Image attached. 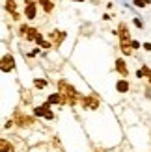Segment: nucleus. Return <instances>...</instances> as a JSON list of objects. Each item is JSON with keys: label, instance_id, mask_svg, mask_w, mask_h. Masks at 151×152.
<instances>
[{"label": "nucleus", "instance_id": "423d86ee", "mask_svg": "<svg viewBox=\"0 0 151 152\" xmlns=\"http://www.w3.org/2000/svg\"><path fill=\"white\" fill-rule=\"evenodd\" d=\"M116 89H118L119 93H127V91H129V82H127V80H119L118 85H116Z\"/></svg>", "mask_w": 151, "mask_h": 152}, {"label": "nucleus", "instance_id": "ddd939ff", "mask_svg": "<svg viewBox=\"0 0 151 152\" xmlns=\"http://www.w3.org/2000/svg\"><path fill=\"white\" fill-rule=\"evenodd\" d=\"M30 123H32V119H30V117H21V119H19V124H21V126H28Z\"/></svg>", "mask_w": 151, "mask_h": 152}, {"label": "nucleus", "instance_id": "39448f33", "mask_svg": "<svg viewBox=\"0 0 151 152\" xmlns=\"http://www.w3.org/2000/svg\"><path fill=\"white\" fill-rule=\"evenodd\" d=\"M36 17V4L32 0H26V19H34Z\"/></svg>", "mask_w": 151, "mask_h": 152}, {"label": "nucleus", "instance_id": "aec40b11", "mask_svg": "<svg viewBox=\"0 0 151 152\" xmlns=\"http://www.w3.org/2000/svg\"><path fill=\"white\" fill-rule=\"evenodd\" d=\"M144 74H147V76H149V82H151V70H149V69H145V67H144Z\"/></svg>", "mask_w": 151, "mask_h": 152}, {"label": "nucleus", "instance_id": "0eeeda50", "mask_svg": "<svg viewBox=\"0 0 151 152\" xmlns=\"http://www.w3.org/2000/svg\"><path fill=\"white\" fill-rule=\"evenodd\" d=\"M26 39H30V41H37V39H39V33H37V30H36V28H28Z\"/></svg>", "mask_w": 151, "mask_h": 152}, {"label": "nucleus", "instance_id": "4468645a", "mask_svg": "<svg viewBox=\"0 0 151 152\" xmlns=\"http://www.w3.org/2000/svg\"><path fill=\"white\" fill-rule=\"evenodd\" d=\"M149 4V0H134V6H138V8H145Z\"/></svg>", "mask_w": 151, "mask_h": 152}, {"label": "nucleus", "instance_id": "6ab92c4d", "mask_svg": "<svg viewBox=\"0 0 151 152\" xmlns=\"http://www.w3.org/2000/svg\"><path fill=\"white\" fill-rule=\"evenodd\" d=\"M144 50H147V52H151V43H145V45H144Z\"/></svg>", "mask_w": 151, "mask_h": 152}, {"label": "nucleus", "instance_id": "f03ea898", "mask_svg": "<svg viewBox=\"0 0 151 152\" xmlns=\"http://www.w3.org/2000/svg\"><path fill=\"white\" fill-rule=\"evenodd\" d=\"M36 115H39V117H45V119H54V113L49 109V104H43L39 106V108H36Z\"/></svg>", "mask_w": 151, "mask_h": 152}, {"label": "nucleus", "instance_id": "412c9836", "mask_svg": "<svg viewBox=\"0 0 151 152\" xmlns=\"http://www.w3.org/2000/svg\"><path fill=\"white\" fill-rule=\"evenodd\" d=\"M77 2H82V0H77Z\"/></svg>", "mask_w": 151, "mask_h": 152}, {"label": "nucleus", "instance_id": "a211bd4d", "mask_svg": "<svg viewBox=\"0 0 151 152\" xmlns=\"http://www.w3.org/2000/svg\"><path fill=\"white\" fill-rule=\"evenodd\" d=\"M131 47L133 48H140V43L138 41H131Z\"/></svg>", "mask_w": 151, "mask_h": 152}, {"label": "nucleus", "instance_id": "9d476101", "mask_svg": "<svg viewBox=\"0 0 151 152\" xmlns=\"http://www.w3.org/2000/svg\"><path fill=\"white\" fill-rule=\"evenodd\" d=\"M0 149H2V152H13V146L9 145L6 139H2V141H0Z\"/></svg>", "mask_w": 151, "mask_h": 152}, {"label": "nucleus", "instance_id": "9b49d317", "mask_svg": "<svg viewBox=\"0 0 151 152\" xmlns=\"http://www.w3.org/2000/svg\"><path fill=\"white\" fill-rule=\"evenodd\" d=\"M6 9H8V11H11L13 15H17V13H15V2H13V0H6Z\"/></svg>", "mask_w": 151, "mask_h": 152}, {"label": "nucleus", "instance_id": "f8f14e48", "mask_svg": "<svg viewBox=\"0 0 151 152\" xmlns=\"http://www.w3.org/2000/svg\"><path fill=\"white\" fill-rule=\"evenodd\" d=\"M41 6H43L45 11H52V2H50V0H45V2H41Z\"/></svg>", "mask_w": 151, "mask_h": 152}, {"label": "nucleus", "instance_id": "6e6552de", "mask_svg": "<svg viewBox=\"0 0 151 152\" xmlns=\"http://www.w3.org/2000/svg\"><path fill=\"white\" fill-rule=\"evenodd\" d=\"M116 69H118L123 76H127V73H129L127 67H125V61H123V59H118V61H116Z\"/></svg>", "mask_w": 151, "mask_h": 152}, {"label": "nucleus", "instance_id": "4be33fe9", "mask_svg": "<svg viewBox=\"0 0 151 152\" xmlns=\"http://www.w3.org/2000/svg\"><path fill=\"white\" fill-rule=\"evenodd\" d=\"M41 2H45V0H41Z\"/></svg>", "mask_w": 151, "mask_h": 152}, {"label": "nucleus", "instance_id": "f257e3e1", "mask_svg": "<svg viewBox=\"0 0 151 152\" xmlns=\"http://www.w3.org/2000/svg\"><path fill=\"white\" fill-rule=\"evenodd\" d=\"M60 91H62L65 97H67V102H69V104H75V100H77L78 93L75 91L73 85H69L67 82H60Z\"/></svg>", "mask_w": 151, "mask_h": 152}, {"label": "nucleus", "instance_id": "7ed1b4c3", "mask_svg": "<svg viewBox=\"0 0 151 152\" xmlns=\"http://www.w3.org/2000/svg\"><path fill=\"white\" fill-rule=\"evenodd\" d=\"M82 106L88 108V109H95V108H99V100L95 97H84L82 98Z\"/></svg>", "mask_w": 151, "mask_h": 152}, {"label": "nucleus", "instance_id": "20e7f679", "mask_svg": "<svg viewBox=\"0 0 151 152\" xmlns=\"http://www.w3.org/2000/svg\"><path fill=\"white\" fill-rule=\"evenodd\" d=\"M13 67H15L13 56H4V58H2V70H4V73H8V70H11Z\"/></svg>", "mask_w": 151, "mask_h": 152}, {"label": "nucleus", "instance_id": "f3484780", "mask_svg": "<svg viewBox=\"0 0 151 152\" xmlns=\"http://www.w3.org/2000/svg\"><path fill=\"white\" fill-rule=\"evenodd\" d=\"M134 24H136V26L138 28H144V24H142V21H140V19L136 17V19H134Z\"/></svg>", "mask_w": 151, "mask_h": 152}, {"label": "nucleus", "instance_id": "1a4fd4ad", "mask_svg": "<svg viewBox=\"0 0 151 152\" xmlns=\"http://www.w3.org/2000/svg\"><path fill=\"white\" fill-rule=\"evenodd\" d=\"M60 102H64V98L60 97L58 93H54V95H50V97H49V104H60Z\"/></svg>", "mask_w": 151, "mask_h": 152}, {"label": "nucleus", "instance_id": "dca6fc26", "mask_svg": "<svg viewBox=\"0 0 151 152\" xmlns=\"http://www.w3.org/2000/svg\"><path fill=\"white\" fill-rule=\"evenodd\" d=\"M121 50H123V54H131V48H129V45H121Z\"/></svg>", "mask_w": 151, "mask_h": 152}, {"label": "nucleus", "instance_id": "2eb2a0df", "mask_svg": "<svg viewBox=\"0 0 151 152\" xmlns=\"http://www.w3.org/2000/svg\"><path fill=\"white\" fill-rule=\"evenodd\" d=\"M45 85H47L45 80H36V87H45Z\"/></svg>", "mask_w": 151, "mask_h": 152}]
</instances>
